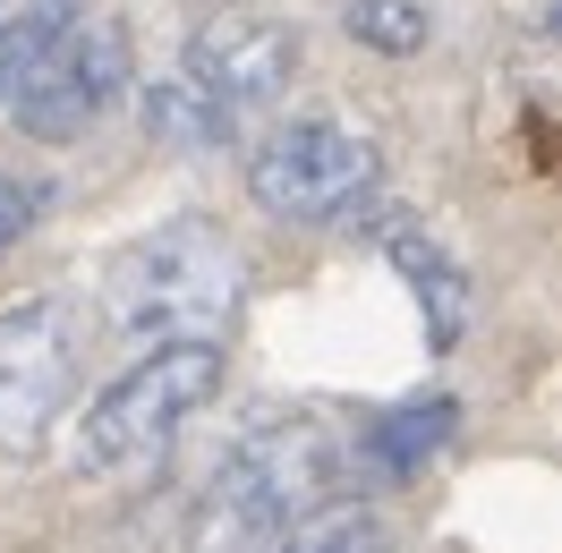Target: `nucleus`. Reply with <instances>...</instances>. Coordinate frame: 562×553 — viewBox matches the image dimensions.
Returning <instances> with one entry per match:
<instances>
[{
    "label": "nucleus",
    "instance_id": "obj_1",
    "mask_svg": "<svg viewBox=\"0 0 562 553\" xmlns=\"http://www.w3.org/2000/svg\"><path fill=\"white\" fill-rule=\"evenodd\" d=\"M299 77V35L265 9H222L213 26L179 43V60L145 86V128L162 145H239Z\"/></svg>",
    "mask_w": 562,
    "mask_h": 553
},
{
    "label": "nucleus",
    "instance_id": "obj_2",
    "mask_svg": "<svg viewBox=\"0 0 562 553\" xmlns=\"http://www.w3.org/2000/svg\"><path fill=\"white\" fill-rule=\"evenodd\" d=\"M239 307H247V256L196 213L137 230L103 264V324L137 349L222 341L239 324Z\"/></svg>",
    "mask_w": 562,
    "mask_h": 553
},
{
    "label": "nucleus",
    "instance_id": "obj_3",
    "mask_svg": "<svg viewBox=\"0 0 562 553\" xmlns=\"http://www.w3.org/2000/svg\"><path fill=\"white\" fill-rule=\"evenodd\" d=\"M341 443L324 435L316 417H256L239 443L213 460L205 494H196V553H239L256 537H281L290 519L341 503Z\"/></svg>",
    "mask_w": 562,
    "mask_h": 553
},
{
    "label": "nucleus",
    "instance_id": "obj_4",
    "mask_svg": "<svg viewBox=\"0 0 562 553\" xmlns=\"http://www.w3.org/2000/svg\"><path fill=\"white\" fill-rule=\"evenodd\" d=\"M222 392V341H162L137 349L120 375L77 409L69 426V469L77 477H120V469H145L188 435V417L213 409Z\"/></svg>",
    "mask_w": 562,
    "mask_h": 553
},
{
    "label": "nucleus",
    "instance_id": "obj_5",
    "mask_svg": "<svg viewBox=\"0 0 562 553\" xmlns=\"http://www.w3.org/2000/svg\"><path fill=\"white\" fill-rule=\"evenodd\" d=\"M384 188V154L367 128L333 120V111H299V120H273L265 137L247 145V196L290 222V230H333L350 213L375 205Z\"/></svg>",
    "mask_w": 562,
    "mask_h": 553
},
{
    "label": "nucleus",
    "instance_id": "obj_6",
    "mask_svg": "<svg viewBox=\"0 0 562 553\" xmlns=\"http://www.w3.org/2000/svg\"><path fill=\"white\" fill-rule=\"evenodd\" d=\"M86 383V307L69 290H35L0 307V460H35Z\"/></svg>",
    "mask_w": 562,
    "mask_h": 553
},
{
    "label": "nucleus",
    "instance_id": "obj_7",
    "mask_svg": "<svg viewBox=\"0 0 562 553\" xmlns=\"http://www.w3.org/2000/svg\"><path fill=\"white\" fill-rule=\"evenodd\" d=\"M128 94V35L111 18H60L52 43L18 69V86L0 94L9 128L35 145H77L94 137Z\"/></svg>",
    "mask_w": 562,
    "mask_h": 553
},
{
    "label": "nucleus",
    "instance_id": "obj_8",
    "mask_svg": "<svg viewBox=\"0 0 562 553\" xmlns=\"http://www.w3.org/2000/svg\"><path fill=\"white\" fill-rule=\"evenodd\" d=\"M375 247H384V264L401 281H409V298H418V324H426V349L443 358V349H460V332H469V273H460V256L443 239H426L418 222H384L375 230Z\"/></svg>",
    "mask_w": 562,
    "mask_h": 553
},
{
    "label": "nucleus",
    "instance_id": "obj_9",
    "mask_svg": "<svg viewBox=\"0 0 562 553\" xmlns=\"http://www.w3.org/2000/svg\"><path fill=\"white\" fill-rule=\"evenodd\" d=\"M460 435V409L443 400V392H418V400H401V409H384L367 435H358V460L375 469V477H418V469H435L443 451H452Z\"/></svg>",
    "mask_w": 562,
    "mask_h": 553
},
{
    "label": "nucleus",
    "instance_id": "obj_10",
    "mask_svg": "<svg viewBox=\"0 0 562 553\" xmlns=\"http://www.w3.org/2000/svg\"><path fill=\"white\" fill-rule=\"evenodd\" d=\"M341 35L358 52H384V60H409L435 43V0H341Z\"/></svg>",
    "mask_w": 562,
    "mask_h": 553
},
{
    "label": "nucleus",
    "instance_id": "obj_11",
    "mask_svg": "<svg viewBox=\"0 0 562 553\" xmlns=\"http://www.w3.org/2000/svg\"><path fill=\"white\" fill-rule=\"evenodd\" d=\"M239 553H384V528L358 511V503H324V511L290 519L281 537H256Z\"/></svg>",
    "mask_w": 562,
    "mask_h": 553
},
{
    "label": "nucleus",
    "instance_id": "obj_12",
    "mask_svg": "<svg viewBox=\"0 0 562 553\" xmlns=\"http://www.w3.org/2000/svg\"><path fill=\"white\" fill-rule=\"evenodd\" d=\"M60 18H77V0H0V94L18 86V69L52 43Z\"/></svg>",
    "mask_w": 562,
    "mask_h": 553
},
{
    "label": "nucleus",
    "instance_id": "obj_13",
    "mask_svg": "<svg viewBox=\"0 0 562 553\" xmlns=\"http://www.w3.org/2000/svg\"><path fill=\"white\" fill-rule=\"evenodd\" d=\"M52 213V179H26V171H0V256L18 239H35V222Z\"/></svg>",
    "mask_w": 562,
    "mask_h": 553
}]
</instances>
